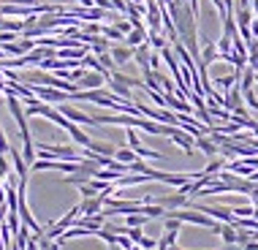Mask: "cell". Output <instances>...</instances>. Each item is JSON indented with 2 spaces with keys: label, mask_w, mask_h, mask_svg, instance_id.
Returning a JSON list of instances; mask_svg holds the SVG:
<instances>
[{
  "label": "cell",
  "mask_w": 258,
  "mask_h": 250,
  "mask_svg": "<svg viewBox=\"0 0 258 250\" xmlns=\"http://www.w3.org/2000/svg\"><path fill=\"white\" fill-rule=\"evenodd\" d=\"M169 139L177 147H182L185 155H193L196 152V136L193 134H187L185 128H179V125H171V131H169Z\"/></svg>",
  "instance_id": "1"
},
{
  "label": "cell",
  "mask_w": 258,
  "mask_h": 250,
  "mask_svg": "<svg viewBox=\"0 0 258 250\" xmlns=\"http://www.w3.org/2000/svg\"><path fill=\"white\" fill-rule=\"evenodd\" d=\"M33 93H36L41 101H46V103H66L68 98H71V93L57 90V87H52V85H33Z\"/></svg>",
  "instance_id": "2"
},
{
  "label": "cell",
  "mask_w": 258,
  "mask_h": 250,
  "mask_svg": "<svg viewBox=\"0 0 258 250\" xmlns=\"http://www.w3.org/2000/svg\"><path fill=\"white\" fill-rule=\"evenodd\" d=\"M190 207L193 210H201L209 218L220 220V223H231L234 220V210H228V207H209V204H190Z\"/></svg>",
  "instance_id": "3"
},
{
  "label": "cell",
  "mask_w": 258,
  "mask_h": 250,
  "mask_svg": "<svg viewBox=\"0 0 258 250\" xmlns=\"http://www.w3.org/2000/svg\"><path fill=\"white\" fill-rule=\"evenodd\" d=\"M106 199H109V193H98V196L82 199V204H79L82 215H98L103 210V204H106Z\"/></svg>",
  "instance_id": "4"
},
{
  "label": "cell",
  "mask_w": 258,
  "mask_h": 250,
  "mask_svg": "<svg viewBox=\"0 0 258 250\" xmlns=\"http://www.w3.org/2000/svg\"><path fill=\"white\" fill-rule=\"evenodd\" d=\"M60 112L66 114L71 122H76V125H95L93 114H85L82 109H74V106H68V103H60Z\"/></svg>",
  "instance_id": "5"
},
{
  "label": "cell",
  "mask_w": 258,
  "mask_h": 250,
  "mask_svg": "<svg viewBox=\"0 0 258 250\" xmlns=\"http://www.w3.org/2000/svg\"><path fill=\"white\" fill-rule=\"evenodd\" d=\"M103 82H109V76H103V74H98V71H85V76H82L76 85H79V90H95V87H103Z\"/></svg>",
  "instance_id": "6"
},
{
  "label": "cell",
  "mask_w": 258,
  "mask_h": 250,
  "mask_svg": "<svg viewBox=\"0 0 258 250\" xmlns=\"http://www.w3.org/2000/svg\"><path fill=\"white\" fill-rule=\"evenodd\" d=\"M196 147L204 152L207 158H215V155H220V144L215 142L209 134H201V136H196Z\"/></svg>",
  "instance_id": "7"
},
{
  "label": "cell",
  "mask_w": 258,
  "mask_h": 250,
  "mask_svg": "<svg viewBox=\"0 0 258 250\" xmlns=\"http://www.w3.org/2000/svg\"><path fill=\"white\" fill-rule=\"evenodd\" d=\"M134 49L136 46H128V44H117V46H111V57H114L117 66H125V62H131L134 60Z\"/></svg>",
  "instance_id": "8"
},
{
  "label": "cell",
  "mask_w": 258,
  "mask_h": 250,
  "mask_svg": "<svg viewBox=\"0 0 258 250\" xmlns=\"http://www.w3.org/2000/svg\"><path fill=\"white\" fill-rule=\"evenodd\" d=\"M215 60H220V52H218V44L215 41H207L204 44V49H201V57H199V66H204L209 68Z\"/></svg>",
  "instance_id": "9"
},
{
  "label": "cell",
  "mask_w": 258,
  "mask_h": 250,
  "mask_svg": "<svg viewBox=\"0 0 258 250\" xmlns=\"http://www.w3.org/2000/svg\"><path fill=\"white\" fill-rule=\"evenodd\" d=\"M150 57H152V46H150V41H144V44H139L136 49H134V60L139 62V68H150Z\"/></svg>",
  "instance_id": "10"
},
{
  "label": "cell",
  "mask_w": 258,
  "mask_h": 250,
  "mask_svg": "<svg viewBox=\"0 0 258 250\" xmlns=\"http://www.w3.org/2000/svg\"><path fill=\"white\" fill-rule=\"evenodd\" d=\"M66 134L74 139V144H76V147H87V144L93 142V139H90V136H87V134H85V131H82V128H79V125H76V122H68Z\"/></svg>",
  "instance_id": "11"
},
{
  "label": "cell",
  "mask_w": 258,
  "mask_h": 250,
  "mask_svg": "<svg viewBox=\"0 0 258 250\" xmlns=\"http://www.w3.org/2000/svg\"><path fill=\"white\" fill-rule=\"evenodd\" d=\"M109 87H111V93H114L117 98H122V101H134V95H131V87H128V85H122L120 79H114L111 74H109Z\"/></svg>",
  "instance_id": "12"
},
{
  "label": "cell",
  "mask_w": 258,
  "mask_h": 250,
  "mask_svg": "<svg viewBox=\"0 0 258 250\" xmlns=\"http://www.w3.org/2000/svg\"><path fill=\"white\" fill-rule=\"evenodd\" d=\"M220 239L226 242V247H236V226L234 223H220Z\"/></svg>",
  "instance_id": "13"
},
{
  "label": "cell",
  "mask_w": 258,
  "mask_h": 250,
  "mask_svg": "<svg viewBox=\"0 0 258 250\" xmlns=\"http://www.w3.org/2000/svg\"><path fill=\"white\" fill-rule=\"evenodd\" d=\"M90 179H93V174H90V171H71V174H66V177H62V182H66V185H76V188H79V185H85V182H90Z\"/></svg>",
  "instance_id": "14"
},
{
  "label": "cell",
  "mask_w": 258,
  "mask_h": 250,
  "mask_svg": "<svg viewBox=\"0 0 258 250\" xmlns=\"http://www.w3.org/2000/svg\"><path fill=\"white\" fill-rule=\"evenodd\" d=\"M87 150H93L95 155H106V158H114V152H117V147L109 142H90Z\"/></svg>",
  "instance_id": "15"
},
{
  "label": "cell",
  "mask_w": 258,
  "mask_h": 250,
  "mask_svg": "<svg viewBox=\"0 0 258 250\" xmlns=\"http://www.w3.org/2000/svg\"><path fill=\"white\" fill-rule=\"evenodd\" d=\"M144 41H147V27H134V30L128 33V36H125V44L128 46H139V44H144Z\"/></svg>",
  "instance_id": "16"
},
{
  "label": "cell",
  "mask_w": 258,
  "mask_h": 250,
  "mask_svg": "<svg viewBox=\"0 0 258 250\" xmlns=\"http://www.w3.org/2000/svg\"><path fill=\"white\" fill-rule=\"evenodd\" d=\"M101 36H106L109 41H125V33L117 25H103L101 27Z\"/></svg>",
  "instance_id": "17"
},
{
  "label": "cell",
  "mask_w": 258,
  "mask_h": 250,
  "mask_svg": "<svg viewBox=\"0 0 258 250\" xmlns=\"http://www.w3.org/2000/svg\"><path fill=\"white\" fill-rule=\"evenodd\" d=\"M134 152L139 158H144V161H163V155H160L158 150H150V147H144V144H142V147H136Z\"/></svg>",
  "instance_id": "18"
},
{
  "label": "cell",
  "mask_w": 258,
  "mask_h": 250,
  "mask_svg": "<svg viewBox=\"0 0 258 250\" xmlns=\"http://www.w3.org/2000/svg\"><path fill=\"white\" fill-rule=\"evenodd\" d=\"M147 220L150 218L144 212H128V215H125V226H144Z\"/></svg>",
  "instance_id": "19"
},
{
  "label": "cell",
  "mask_w": 258,
  "mask_h": 250,
  "mask_svg": "<svg viewBox=\"0 0 258 250\" xmlns=\"http://www.w3.org/2000/svg\"><path fill=\"white\" fill-rule=\"evenodd\" d=\"M114 158H117V161H122V163H134L139 155H136V152L131 150V147H120V150L114 152Z\"/></svg>",
  "instance_id": "20"
},
{
  "label": "cell",
  "mask_w": 258,
  "mask_h": 250,
  "mask_svg": "<svg viewBox=\"0 0 258 250\" xmlns=\"http://www.w3.org/2000/svg\"><path fill=\"white\" fill-rule=\"evenodd\" d=\"M163 231H182V220L174 218V215H166L163 218Z\"/></svg>",
  "instance_id": "21"
},
{
  "label": "cell",
  "mask_w": 258,
  "mask_h": 250,
  "mask_svg": "<svg viewBox=\"0 0 258 250\" xmlns=\"http://www.w3.org/2000/svg\"><path fill=\"white\" fill-rule=\"evenodd\" d=\"M245 103H247V109L250 112H258V93H255V87H250V90H245Z\"/></svg>",
  "instance_id": "22"
},
{
  "label": "cell",
  "mask_w": 258,
  "mask_h": 250,
  "mask_svg": "<svg viewBox=\"0 0 258 250\" xmlns=\"http://www.w3.org/2000/svg\"><path fill=\"white\" fill-rule=\"evenodd\" d=\"M234 215H236V218H253V215H255L253 201H250V204H242V207H234Z\"/></svg>",
  "instance_id": "23"
},
{
  "label": "cell",
  "mask_w": 258,
  "mask_h": 250,
  "mask_svg": "<svg viewBox=\"0 0 258 250\" xmlns=\"http://www.w3.org/2000/svg\"><path fill=\"white\" fill-rule=\"evenodd\" d=\"M177 237H179V231H163V237L158 242L160 245H169V247H177Z\"/></svg>",
  "instance_id": "24"
},
{
  "label": "cell",
  "mask_w": 258,
  "mask_h": 250,
  "mask_svg": "<svg viewBox=\"0 0 258 250\" xmlns=\"http://www.w3.org/2000/svg\"><path fill=\"white\" fill-rule=\"evenodd\" d=\"M79 193H82V199H90V196H98L101 191L93 182H85V185H79Z\"/></svg>",
  "instance_id": "25"
},
{
  "label": "cell",
  "mask_w": 258,
  "mask_h": 250,
  "mask_svg": "<svg viewBox=\"0 0 258 250\" xmlns=\"http://www.w3.org/2000/svg\"><path fill=\"white\" fill-rule=\"evenodd\" d=\"M9 150H11V144L3 134V117H0V155H9Z\"/></svg>",
  "instance_id": "26"
},
{
  "label": "cell",
  "mask_w": 258,
  "mask_h": 250,
  "mask_svg": "<svg viewBox=\"0 0 258 250\" xmlns=\"http://www.w3.org/2000/svg\"><path fill=\"white\" fill-rule=\"evenodd\" d=\"M128 147H131V150L142 147V139L136 136V131H134V128H128Z\"/></svg>",
  "instance_id": "27"
},
{
  "label": "cell",
  "mask_w": 258,
  "mask_h": 250,
  "mask_svg": "<svg viewBox=\"0 0 258 250\" xmlns=\"http://www.w3.org/2000/svg\"><path fill=\"white\" fill-rule=\"evenodd\" d=\"M114 25L120 27V30L125 33V36H128V33L134 30V25H131V19H114Z\"/></svg>",
  "instance_id": "28"
},
{
  "label": "cell",
  "mask_w": 258,
  "mask_h": 250,
  "mask_svg": "<svg viewBox=\"0 0 258 250\" xmlns=\"http://www.w3.org/2000/svg\"><path fill=\"white\" fill-rule=\"evenodd\" d=\"M144 250H155L158 247V239H152V237H142V242H139Z\"/></svg>",
  "instance_id": "29"
},
{
  "label": "cell",
  "mask_w": 258,
  "mask_h": 250,
  "mask_svg": "<svg viewBox=\"0 0 258 250\" xmlns=\"http://www.w3.org/2000/svg\"><path fill=\"white\" fill-rule=\"evenodd\" d=\"M150 68H152V71H160V54H158V52H152V57H150Z\"/></svg>",
  "instance_id": "30"
},
{
  "label": "cell",
  "mask_w": 258,
  "mask_h": 250,
  "mask_svg": "<svg viewBox=\"0 0 258 250\" xmlns=\"http://www.w3.org/2000/svg\"><path fill=\"white\" fill-rule=\"evenodd\" d=\"M9 218V207H6V201H0V223Z\"/></svg>",
  "instance_id": "31"
},
{
  "label": "cell",
  "mask_w": 258,
  "mask_h": 250,
  "mask_svg": "<svg viewBox=\"0 0 258 250\" xmlns=\"http://www.w3.org/2000/svg\"><path fill=\"white\" fill-rule=\"evenodd\" d=\"M11 3H19V6H36V0H11Z\"/></svg>",
  "instance_id": "32"
},
{
  "label": "cell",
  "mask_w": 258,
  "mask_h": 250,
  "mask_svg": "<svg viewBox=\"0 0 258 250\" xmlns=\"http://www.w3.org/2000/svg\"><path fill=\"white\" fill-rule=\"evenodd\" d=\"M109 250H125V247H120L117 242H111V245H109Z\"/></svg>",
  "instance_id": "33"
},
{
  "label": "cell",
  "mask_w": 258,
  "mask_h": 250,
  "mask_svg": "<svg viewBox=\"0 0 258 250\" xmlns=\"http://www.w3.org/2000/svg\"><path fill=\"white\" fill-rule=\"evenodd\" d=\"M3 25H6V17H3V14H0V30H3Z\"/></svg>",
  "instance_id": "34"
},
{
  "label": "cell",
  "mask_w": 258,
  "mask_h": 250,
  "mask_svg": "<svg viewBox=\"0 0 258 250\" xmlns=\"http://www.w3.org/2000/svg\"><path fill=\"white\" fill-rule=\"evenodd\" d=\"M3 95H6V93H0V112H3Z\"/></svg>",
  "instance_id": "35"
},
{
  "label": "cell",
  "mask_w": 258,
  "mask_h": 250,
  "mask_svg": "<svg viewBox=\"0 0 258 250\" xmlns=\"http://www.w3.org/2000/svg\"><path fill=\"white\" fill-rule=\"evenodd\" d=\"M131 3H139V6H144V0H131Z\"/></svg>",
  "instance_id": "36"
},
{
  "label": "cell",
  "mask_w": 258,
  "mask_h": 250,
  "mask_svg": "<svg viewBox=\"0 0 258 250\" xmlns=\"http://www.w3.org/2000/svg\"><path fill=\"white\" fill-rule=\"evenodd\" d=\"M131 250H144V247H142V245H134V247H131Z\"/></svg>",
  "instance_id": "37"
},
{
  "label": "cell",
  "mask_w": 258,
  "mask_h": 250,
  "mask_svg": "<svg viewBox=\"0 0 258 250\" xmlns=\"http://www.w3.org/2000/svg\"><path fill=\"white\" fill-rule=\"evenodd\" d=\"M0 60H6V52L3 49H0Z\"/></svg>",
  "instance_id": "38"
},
{
  "label": "cell",
  "mask_w": 258,
  "mask_h": 250,
  "mask_svg": "<svg viewBox=\"0 0 258 250\" xmlns=\"http://www.w3.org/2000/svg\"><path fill=\"white\" fill-rule=\"evenodd\" d=\"M0 9H3V3H0Z\"/></svg>",
  "instance_id": "39"
}]
</instances>
